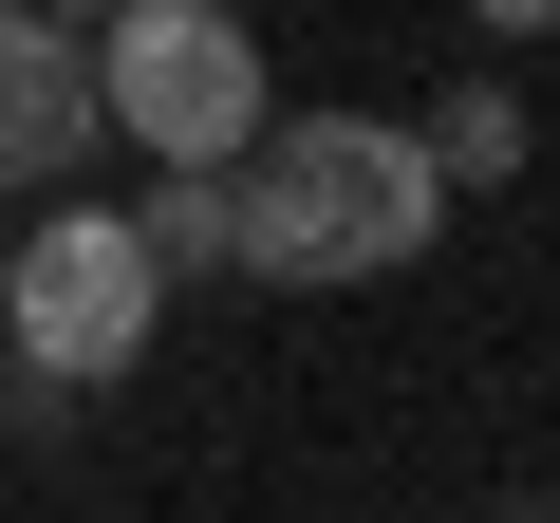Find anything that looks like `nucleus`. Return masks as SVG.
I'll list each match as a JSON object with an SVG mask.
<instances>
[{"mask_svg": "<svg viewBox=\"0 0 560 523\" xmlns=\"http://www.w3.org/2000/svg\"><path fill=\"white\" fill-rule=\"evenodd\" d=\"M430 243H448V168L411 150V113H261L224 150V262L280 300L411 281Z\"/></svg>", "mask_w": 560, "mask_h": 523, "instance_id": "obj_1", "label": "nucleus"}, {"mask_svg": "<svg viewBox=\"0 0 560 523\" xmlns=\"http://www.w3.org/2000/svg\"><path fill=\"white\" fill-rule=\"evenodd\" d=\"M150 337H168V262L131 243V206H38L20 262H0V356L57 393H113Z\"/></svg>", "mask_w": 560, "mask_h": 523, "instance_id": "obj_2", "label": "nucleus"}, {"mask_svg": "<svg viewBox=\"0 0 560 523\" xmlns=\"http://www.w3.org/2000/svg\"><path fill=\"white\" fill-rule=\"evenodd\" d=\"M94 131H131L150 168H224L261 131V20L243 0H113L94 20Z\"/></svg>", "mask_w": 560, "mask_h": 523, "instance_id": "obj_3", "label": "nucleus"}, {"mask_svg": "<svg viewBox=\"0 0 560 523\" xmlns=\"http://www.w3.org/2000/svg\"><path fill=\"white\" fill-rule=\"evenodd\" d=\"M94 168V38L57 0H0V187H57Z\"/></svg>", "mask_w": 560, "mask_h": 523, "instance_id": "obj_4", "label": "nucleus"}, {"mask_svg": "<svg viewBox=\"0 0 560 523\" xmlns=\"http://www.w3.org/2000/svg\"><path fill=\"white\" fill-rule=\"evenodd\" d=\"M411 150L448 168V206H486V187H523V94H504V75H448V94L411 113Z\"/></svg>", "mask_w": 560, "mask_h": 523, "instance_id": "obj_5", "label": "nucleus"}, {"mask_svg": "<svg viewBox=\"0 0 560 523\" xmlns=\"http://www.w3.org/2000/svg\"><path fill=\"white\" fill-rule=\"evenodd\" d=\"M131 243L168 262V281H206V262H224V168H150L131 187Z\"/></svg>", "mask_w": 560, "mask_h": 523, "instance_id": "obj_6", "label": "nucleus"}, {"mask_svg": "<svg viewBox=\"0 0 560 523\" xmlns=\"http://www.w3.org/2000/svg\"><path fill=\"white\" fill-rule=\"evenodd\" d=\"M448 20H486V38H560V0H448Z\"/></svg>", "mask_w": 560, "mask_h": 523, "instance_id": "obj_7", "label": "nucleus"}, {"mask_svg": "<svg viewBox=\"0 0 560 523\" xmlns=\"http://www.w3.org/2000/svg\"><path fill=\"white\" fill-rule=\"evenodd\" d=\"M57 20H75V38H94V20H113V0H57Z\"/></svg>", "mask_w": 560, "mask_h": 523, "instance_id": "obj_8", "label": "nucleus"}]
</instances>
